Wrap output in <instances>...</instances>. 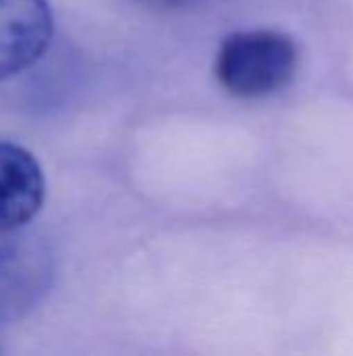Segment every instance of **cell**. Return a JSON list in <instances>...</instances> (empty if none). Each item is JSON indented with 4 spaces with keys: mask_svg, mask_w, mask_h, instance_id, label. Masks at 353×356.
Here are the masks:
<instances>
[{
    "mask_svg": "<svg viewBox=\"0 0 353 356\" xmlns=\"http://www.w3.org/2000/svg\"><path fill=\"white\" fill-rule=\"evenodd\" d=\"M154 2H169L171 4V2H183V0H154Z\"/></svg>",
    "mask_w": 353,
    "mask_h": 356,
    "instance_id": "obj_5",
    "label": "cell"
},
{
    "mask_svg": "<svg viewBox=\"0 0 353 356\" xmlns=\"http://www.w3.org/2000/svg\"><path fill=\"white\" fill-rule=\"evenodd\" d=\"M52 33L46 0H0V81L31 67L48 50Z\"/></svg>",
    "mask_w": 353,
    "mask_h": 356,
    "instance_id": "obj_3",
    "label": "cell"
},
{
    "mask_svg": "<svg viewBox=\"0 0 353 356\" xmlns=\"http://www.w3.org/2000/svg\"><path fill=\"white\" fill-rule=\"evenodd\" d=\"M50 273V254L35 236L23 227H0V319H15L37 305Z\"/></svg>",
    "mask_w": 353,
    "mask_h": 356,
    "instance_id": "obj_2",
    "label": "cell"
},
{
    "mask_svg": "<svg viewBox=\"0 0 353 356\" xmlns=\"http://www.w3.org/2000/svg\"><path fill=\"white\" fill-rule=\"evenodd\" d=\"M44 198L46 179L37 159L15 142H0V227H25Z\"/></svg>",
    "mask_w": 353,
    "mask_h": 356,
    "instance_id": "obj_4",
    "label": "cell"
},
{
    "mask_svg": "<svg viewBox=\"0 0 353 356\" xmlns=\"http://www.w3.org/2000/svg\"><path fill=\"white\" fill-rule=\"evenodd\" d=\"M298 69L293 40L275 29L237 31L216 52L214 73L221 86L241 98H260L283 90Z\"/></svg>",
    "mask_w": 353,
    "mask_h": 356,
    "instance_id": "obj_1",
    "label": "cell"
}]
</instances>
